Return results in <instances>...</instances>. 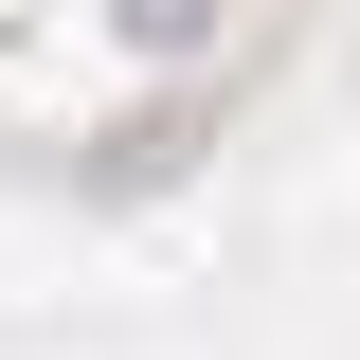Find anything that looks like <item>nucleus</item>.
Listing matches in <instances>:
<instances>
[{
    "mask_svg": "<svg viewBox=\"0 0 360 360\" xmlns=\"http://www.w3.org/2000/svg\"><path fill=\"white\" fill-rule=\"evenodd\" d=\"M108 18H127L144 54H180V37H217V0H108Z\"/></svg>",
    "mask_w": 360,
    "mask_h": 360,
    "instance_id": "f257e3e1",
    "label": "nucleus"
}]
</instances>
